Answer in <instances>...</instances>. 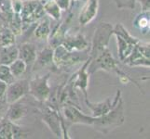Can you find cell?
<instances>
[{"instance_id": "cell-1", "label": "cell", "mask_w": 150, "mask_h": 139, "mask_svg": "<svg viewBox=\"0 0 150 139\" xmlns=\"http://www.w3.org/2000/svg\"><path fill=\"white\" fill-rule=\"evenodd\" d=\"M98 71H108V73H115L118 76V79L121 82L123 85H126L128 83H132L134 85H136L138 87V89L140 90V92H143L142 87L140 86L136 80H134L133 78L127 74L126 73H124L123 71H121L117 66V61L114 59V57L111 53V51L109 48H106L105 50H103L101 54L96 56L95 58L91 59V62L88 66V73H90V75L93 74L94 73Z\"/></svg>"}, {"instance_id": "cell-2", "label": "cell", "mask_w": 150, "mask_h": 139, "mask_svg": "<svg viewBox=\"0 0 150 139\" xmlns=\"http://www.w3.org/2000/svg\"><path fill=\"white\" fill-rule=\"evenodd\" d=\"M60 110L62 116V126H63L64 138H70L68 131L72 125L85 124L92 126L95 121V117L85 114L75 104L67 103V104L61 106Z\"/></svg>"}, {"instance_id": "cell-3", "label": "cell", "mask_w": 150, "mask_h": 139, "mask_svg": "<svg viewBox=\"0 0 150 139\" xmlns=\"http://www.w3.org/2000/svg\"><path fill=\"white\" fill-rule=\"evenodd\" d=\"M124 122H125V113H124L123 101L122 98H120L116 107L109 112L100 117H95L92 127L103 135H107L116 128L121 126Z\"/></svg>"}, {"instance_id": "cell-4", "label": "cell", "mask_w": 150, "mask_h": 139, "mask_svg": "<svg viewBox=\"0 0 150 139\" xmlns=\"http://www.w3.org/2000/svg\"><path fill=\"white\" fill-rule=\"evenodd\" d=\"M45 10L41 0H23L20 16L23 22V32L30 25L37 23L45 17Z\"/></svg>"}, {"instance_id": "cell-5", "label": "cell", "mask_w": 150, "mask_h": 139, "mask_svg": "<svg viewBox=\"0 0 150 139\" xmlns=\"http://www.w3.org/2000/svg\"><path fill=\"white\" fill-rule=\"evenodd\" d=\"M114 27L108 22H101L95 29L92 37L91 48L90 51V58L93 59L101 54L103 50L108 48V43L113 35Z\"/></svg>"}, {"instance_id": "cell-6", "label": "cell", "mask_w": 150, "mask_h": 139, "mask_svg": "<svg viewBox=\"0 0 150 139\" xmlns=\"http://www.w3.org/2000/svg\"><path fill=\"white\" fill-rule=\"evenodd\" d=\"M83 51H68L63 45H57L53 48V63L56 68H64L69 67L86 60L90 56H84Z\"/></svg>"}, {"instance_id": "cell-7", "label": "cell", "mask_w": 150, "mask_h": 139, "mask_svg": "<svg viewBox=\"0 0 150 139\" xmlns=\"http://www.w3.org/2000/svg\"><path fill=\"white\" fill-rule=\"evenodd\" d=\"M50 73L45 75H37L29 82V93L38 101L47 102L51 94V89L49 85Z\"/></svg>"}, {"instance_id": "cell-8", "label": "cell", "mask_w": 150, "mask_h": 139, "mask_svg": "<svg viewBox=\"0 0 150 139\" xmlns=\"http://www.w3.org/2000/svg\"><path fill=\"white\" fill-rule=\"evenodd\" d=\"M27 94H29V81L27 79L15 80L8 85L4 99L9 105L21 100Z\"/></svg>"}, {"instance_id": "cell-9", "label": "cell", "mask_w": 150, "mask_h": 139, "mask_svg": "<svg viewBox=\"0 0 150 139\" xmlns=\"http://www.w3.org/2000/svg\"><path fill=\"white\" fill-rule=\"evenodd\" d=\"M42 120L57 137H63V126L60 110H56L50 106H46L42 110Z\"/></svg>"}, {"instance_id": "cell-10", "label": "cell", "mask_w": 150, "mask_h": 139, "mask_svg": "<svg viewBox=\"0 0 150 139\" xmlns=\"http://www.w3.org/2000/svg\"><path fill=\"white\" fill-rule=\"evenodd\" d=\"M121 98V91L118 89L117 90V93L115 96L111 98L108 97L105 101L93 103L88 100V98H85L86 105L88 108L91 110V116L93 117H100L103 114H106L107 112H109L111 110H113L116 107V105L118 103V101Z\"/></svg>"}, {"instance_id": "cell-11", "label": "cell", "mask_w": 150, "mask_h": 139, "mask_svg": "<svg viewBox=\"0 0 150 139\" xmlns=\"http://www.w3.org/2000/svg\"><path fill=\"white\" fill-rule=\"evenodd\" d=\"M91 62V58L84 61L81 68L73 74L69 82L74 89H79L83 93L84 98H88V86L90 82V73H88V66Z\"/></svg>"}, {"instance_id": "cell-12", "label": "cell", "mask_w": 150, "mask_h": 139, "mask_svg": "<svg viewBox=\"0 0 150 139\" xmlns=\"http://www.w3.org/2000/svg\"><path fill=\"white\" fill-rule=\"evenodd\" d=\"M25 133L16 122L7 119L6 117L0 120V139H16L23 137Z\"/></svg>"}, {"instance_id": "cell-13", "label": "cell", "mask_w": 150, "mask_h": 139, "mask_svg": "<svg viewBox=\"0 0 150 139\" xmlns=\"http://www.w3.org/2000/svg\"><path fill=\"white\" fill-rule=\"evenodd\" d=\"M99 10V0H87L79 15V22L86 26L95 19Z\"/></svg>"}, {"instance_id": "cell-14", "label": "cell", "mask_w": 150, "mask_h": 139, "mask_svg": "<svg viewBox=\"0 0 150 139\" xmlns=\"http://www.w3.org/2000/svg\"><path fill=\"white\" fill-rule=\"evenodd\" d=\"M62 45L68 51H85L89 47V43L81 33L75 35H66Z\"/></svg>"}, {"instance_id": "cell-15", "label": "cell", "mask_w": 150, "mask_h": 139, "mask_svg": "<svg viewBox=\"0 0 150 139\" xmlns=\"http://www.w3.org/2000/svg\"><path fill=\"white\" fill-rule=\"evenodd\" d=\"M51 64H53V48L50 46L44 47L42 50H40L37 54L35 62L32 66V71H38L42 70Z\"/></svg>"}, {"instance_id": "cell-16", "label": "cell", "mask_w": 150, "mask_h": 139, "mask_svg": "<svg viewBox=\"0 0 150 139\" xmlns=\"http://www.w3.org/2000/svg\"><path fill=\"white\" fill-rule=\"evenodd\" d=\"M19 57L18 58L23 60L27 66V70L32 68V66L37 58V47L33 43H23L18 46Z\"/></svg>"}, {"instance_id": "cell-17", "label": "cell", "mask_w": 150, "mask_h": 139, "mask_svg": "<svg viewBox=\"0 0 150 139\" xmlns=\"http://www.w3.org/2000/svg\"><path fill=\"white\" fill-rule=\"evenodd\" d=\"M122 62L130 67H146V68H149L150 66V59L148 58H146L138 50L136 46H134L132 53Z\"/></svg>"}, {"instance_id": "cell-18", "label": "cell", "mask_w": 150, "mask_h": 139, "mask_svg": "<svg viewBox=\"0 0 150 139\" xmlns=\"http://www.w3.org/2000/svg\"><path fill=\"white\" fill-rule=\"evenodd\" d=\"M27 113V108L24 104L21 103L20 100L17 102H14L12 104H9L8 107V110L6 112V117L7 119L16 122L20 121L21 119L26 115Z\"/></svg>"}, {"instance_id": "cell-19", "label": "cell", "mask_w": 150, "mask_h": 139, "mask_svg": "<svg viewBox=\"0 0 150 139\" xmlns=\"http://www.w3.org/2000/svg\"><path fill=\"white\" fill-rule=\"evenodd\" d=\"M67 23H68V22H62L57 25V26L53 29V31H51L50 35L48 39L50 47L55 48L57 45L63 44L64 40L66 36Z\"/></svg>"}, {"instance_id": "cell-20", "label": "cell", "mask_w": 150, "mask_h": 139, "mask_svg": "<svg viewBox=\"0 0 150 139\" xmlns=\"http://www.w3.org/2000/svg\"><path fill=\"white\" fill-rule=\"evenodd\" d=\"M19 57V50L16 45L0 46V64L9 65Z\"/></svg>"}, {"instance_id": "cell-21", "label": "cell", "mask_w": 150, "mask_h": 139, "mask_svg": "<svg viewBox=\"0 0 150 139\" xmlns=\"http://www.w3.org/2000/svg\"><path fill=\"white\" fill-rule=\"evenodd\" d=\"M51 33L50 23L48 18H42L38 22L34 29L35 36L40 40H48Z\"/></svg>"}, {"instance_id": "cell-22", "label": "cell", "mask_w": 150, "mask_h": 139, "mask_svg": "<svg viewBox=\"0 0 150 139\" xmlns=\"http://www.w3.org/2000/svg\"><path fill=\"white\" fill-rule=\"evenodd\" d=\"M45 13L55 20H59L62 17V9L54 0H41Z\"/></svg>"}, {"instance_id": "cell-23", "label": "cell", "mask_w": 150, "mask_h": 139, "mask_svg": "<svg viewBox=\"0 0 150 139\" xmlns=\"http://www.w3.org/2000/svg\"><path fill=\"white\" fill-rule=\"evenodd\" d=\"M14 15L11 0H0V20L8 24Z\"/></svg>"}, {"instance_id": "cell-24", "label": "cell", "mask_w": 150, "mask_h": 139, "mask_svg": "<svg viewBox=\"0 0 150 139\" xmlns=\"http://www.w3.org/2000/svg\"><path fill=\"white\" fill-rule=\"evenodd\" d=\"M16 43V35L7 24L0 26V46H8L15 45Z\"/></svg>"}, {"instance_id": "cell-25", "label": "cell", "mask_w": 150, "mask_h": 139, "mask_svg": "<svg viewBox=\"0 0 150 139\" xmlns=\"http://www.w3.org/2000/svg\"><path fill=\"white\" fill-rule=\"evenodd\" d=\"M117 38V52H118V58L120 61H123L127 57L132 53V51L134 47V45L128 43L126 40H124L122 37L115 35Z\"/></svg>"}, {"instance_id": "cell-26", "label": "cell", "mask_w": 150, "mask_h": 139, "mask_svg": "<svg viewBox=\"0 0 150 139\" xmlns=\"http://www.w3.org/2000/svg\"><path fill=\"white\" fill-rule=\"evenodd\" d=\"M113 34L118 35V36L122 37L124 40H126L128 43L133 45L134 46L137 45L138 43L140 42V40L138 38L132 36V35L128 32V30L123 26L122 23H117L116 26L113 29Z\"/></svg>"}, {"instance_id": "cell-27", "label": "cell", "mask_w": 150, "mask_h": 139, "mask_svg": "<svg viewBox=\"0 0 150 139\" xmlns=\"http://www.w3.org/2000/svg\"><path fill=\"white\" fill-rule=\"evenodd\" d=\"M133 24L143 34L149 32V24H150L149 11H142V13L138 14L135 20H133Z\"/></svg>"}, {"instance_id": "cell-28", "label": "cell", "mask_w": 150, "mask_h": 139, "mask_svg": "<svg viewBox=\"0 0 150 139\" xmlns=\"http://www.w3.org/2000/svg\"><path fill=\"white\" fill-rule=\"evenodd\" d=\"M9 69L10 71H11L12 75L15 77V78H19L20 76H22L25 71H27V66L25 64V62L23 60H22L21 59H15L11 64H9Z\"/></svg>"}, {"instance_id": "cell-29", "label": "cell", "mask_w": 150, "mask_h": 139, "mask_svg": "<svg viewBox=\"0 0 150 139\" xmlns=\"http://www.w3.org/2000/svg\"><path fill=\"white\" fill-rule=\"evenodd\" d=\"M0 80L5 82L8 85L11 84L13 81H15V77L10 71L9 66L0 64Z\"/></svg>"}, {"instance_id": "cell-30", "label": "cell", "mask_w": 150, "mask_h": 139, "mask_svg": "<svg viewBox=\"0 0 150 139\" xmlns=\"http://www.w3.org/2000/svg\"><path fill=\"white\" fill-rule=\"evenodd\" d=\"M116 3L117 7L120 9L130 8L133 9L135 8V0H113Z\"/></svg>"}, {"instance_id": "cell-31", "label": "cell", "mask_w": 150, "mask_h": 139, "mask_svg": "<svg viewBox=\"0 0 150 139\" xmlns=\"http://www.w3.org/2000/svg\"><path fill=\"white\" fill-rule=\"evenodd\" d=\"M136 47L138 48V50L140 51V52L146 57V58H150V48H149V44L148 43H144V42H142L140 40V42L138 43L137 45H135Z\"/></svg>"}, {"instance_id": "cell-32", "label": "cell", "mask_w": 150, "mask_h": 139, "mask_svg": "<svg viewBox=\"0 0 150 139\" xmlns=\"http://www.w3.org/2000/svg\"><path fill=\"white\" fill-rule=\"evenodd\" d=\"M8 107V104L5 101V99H0V120L6 116Z\"/></svg>"}, {"instance_id": "cell-33", "label": "cell", "mask_w": 150, "mask_h": 139, "mask_svg": "<svg viewBox=\"0 0 150 139\" xmlns=\"http://www.w3.org/2000/svg\"><path fill=\"white\" fill-rule=\"evenodd\" d=\"M62 10L68 9L71 4V0H54Z\"/></svg>"}, {"instance_id": "cell-34", "label": "cell", "mask_w": 150, "mask_h": 139, "mask_svg": "<svg viewBox=\"0 0 150 139\" xmlns=\"http://www.w3.org/2000/svg\"><path fill=\"white\" fill-rule=\"evenodd\" d=\"M7 87H8V84H6L5 82L0 80V99H4Z\"/></svg>"}]
</instances>
